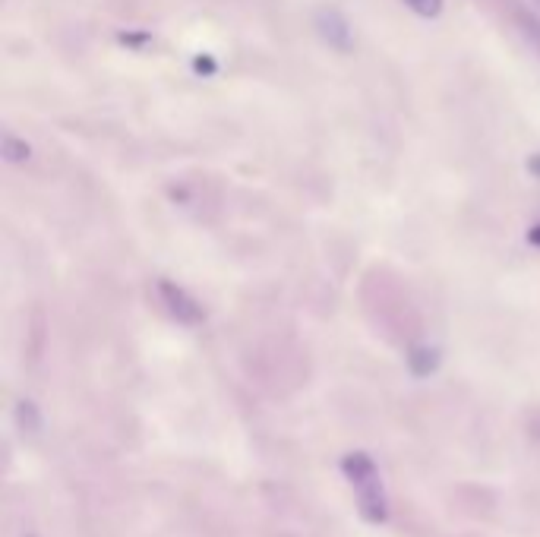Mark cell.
I'll use <instances>...</instances> for the list:
<instances>
[{"label":"cell","mask_w":540,"mask_h":537,"mask_svg":"<svg viewBox=\"0 0 540 537\" xmlns=\"http://www.w3.org/2000/svg\"><path fill=\"white\" fill-rule=\"evenodd\" d=\"M534 4H537V7H540V0H534Z\"/></svg>","instance_id":"8fae6325"},{"label":"cell","mask_w":540,"mask_h":537,"mask_svg":"<svg viewBox=\"0 0 540 537\" xmlns=\"http://www.w3.org/2000/svg\"><path fill=\"white\" fill-rule=\"evenodd\" d=\"M4 158L13 165H23L32 158V149H29V143H19L16 136H4Z\"/></svg>","instance_id":"8992f818"},{"label":"cell","mask_w":540,"mask_h":537,"mask_svg":"<svg viewBox=\"0 0 540 537\" xmlns=\"http://www.w3.org/2000/svg\"><path fill=\"white\" fill-rule=\"evenodd\" d=\"M16 421H19V427L29 430V433L42 427V417H38V408L32 402H19L16 405Z\"/></svg>","instance_id":"ba28073f"},{"label":"cell","mask_w":540,"mask_h":537,"mask_svg":"<svg viewBox=\"0 0 540 537\" xmlns=\"http://www.w3.org/2000/svg\"><path fill=\"white\" fill-rule=\"evenodd\" d=\"M528 171L537 177V181H540V152H534L531 158H528Z\"/></svg>","instance_id":"9c48e42d"},{"label":"cell","mask_w":540,"mask_h":537,"mask_svg":"<svg viewBox=\"0 0 540 537\" xmlns=\"http://www.w3.org/2000/svg\"><path fill=\"white\" fill-rule=\"evenodd\" d=\"M528 241H531L534 247H540V225H534V228L528 231Z\"/></svg>","instance_id":"30bf717a"},{"label":"cell","mask_w":540,"mask_h":537,"mask_svg":"<svg viewBox=\"0 0 540 537\" xmlns=\"http://www.w3.org/2000/svg\"><path fill=\"white\" fill-rule=\"evenodd\" d=\"M316 29H319V35H323V42L335 51H348L354 42L351 23L335 7H326V10L316 13Z\"/></svg>","instance_id":"3957f363"},{"label":"cell","mask_w":540,"mask_h":537,"mask_svg":"<svg viewBox=\"0 0 540 537\" xmlns=\"http://www.w3.org/2000/svg\"><path fill=\"white\" fill-rule=\"evenodd\" d=\"M342 471L348 477V484L354 487L357 496V512L364 515L370 525H383L389 522V500H386V487L383 477H379L376 462L367 452H348L342 459Z\"/></svg>","instance_id":"6da1fadb"},{"label":"cell","mask_w":540,"mask_h":537,"mask_svg":"<svg viewBox=\"0 0 540 537\" xmlns=\"http://www.w3.org/2000/svg\"><path fill=\"white\" fill-rule=\"evenodd\" d=\"M515 26H518V32H522L525 42L540 54V19L528 10H515Z\"/></svg>","instance_id":"5b68a950"},{"label":"cell","mask_w":540,"mask_h":537,"mask_svg":"<svg viewBox=\"0 0 540 537\" xmlns=\"http://www.w3.org/2000/svg\"><path fill=\"white\" fill-rule=\"evenodd\" d=\"M402 4H405L411 13H417V16H424V19H436L439 13H443L446 0H402Z\"/></svg>","instance_id":"52a82bcc"},{"label":"cell","mask_w":540,"mask_h":537,"mask_svg":"<svg viewBox=\"0 0 540 537\" xmlns=\"http://www.w3.org/2000/svg\"><path fill=\"white\" fill-rule=\"evenodd\" d=\"M26 537H32V534H26Z\"/></svg>","instance_id":"7c38bea8"},{"label":"cell","mask_w":540,"mask_h":537,"mask_svg":"<svg viewBox=\"0 0 540 537\" xmlns=\"http://www.w3.org/2000/svg\"><path fill=\"white\" fill-rule=\"evenodd\" d=\"M158 297H162V304L168 307V313L174 316L180 326H199L206 320L203 304H199L190 291H184L174 282H165V278H162V282H158Z\"/></svg>","instance_id":"7a4b0ae2"},{"label":"cell","mask_w":540,"mask_h":537,"mask_svg":"<svg viewBox=\"0 0 540 537\" xmlns=\"http://www.w3.org/2000/svg\"><path fill=\"white\" fill-rule=\"evenodd\" d=\"M408 367H411V373L414 376H430V373H436V367H439V351L436 348H430V345H417V348H411V354H408Z\"/></svg>","instance_id":"277c9868"}]
</instances>
